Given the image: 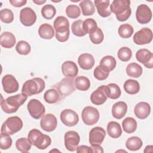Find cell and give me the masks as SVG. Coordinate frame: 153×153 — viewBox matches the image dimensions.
I'll return each instance as SVG.
<instances>
[{
    "mask_svg": "<svg viewBox=\"0 0 153 153\" xmlns=\"http://www.w3.org/2000/svg\"><path fill=\"white\" fill-rule=\"evenodd\" d=\"M129 0H114L110 5L111 12L116 15L117 19L120 22L127 20L131 13Z\"/></svg>",
    "mask_w": 153,
    "mask_h": 153,
    "instance_id": "1",
    "label": "cell"
},
{
    "mask_svg": "<svg viewBox=\"0 0 153 153\" xmlns=\"http://www.w3.org/2000/svg\"><path fill=\"white\" fill-rule=\"evenodd\" d=\"M27 96L20 93L10 96L1 102V106L3 111L7 114L16 112L19 108L22 106L27 100Z\"/></svg>",
    "mask_w": 153,
    "mask_h": 153,
    "instance_id": "2",
    "label": "cell"
},
{
    "mask_svg": "<svg viewBox=\"0 0 153 153\" xmlns=\"http://www.w3.org/2000/svg\"><path fill=\"white\" fill-rule=\"evenodd\" d=\"M56 38L61 42H66L69 36V22L65 16H58L53 23Z\"/></svg>",
    "mask_w": 153,
    "mask_h": 153,
    "instance_id": "3",
    "label": "cell"
},
{
    "mask_svg": "<svg viewBox=\"0 0 153 153\" xmlns=\"http://www.w3.org/2000/svg\"><path fill=\"white\" fill-rule=\"evenodd\" d=\"M27 139L32 145L39 149H46L51 143V139L49 136L42 134L36 128L32 129L29 132Z\"/></svg>",
    "mask_w": 153,
    "mask_h": 153,
    "instance_id": "4",
    "label": "cell"
},
{
    "mask_svg": "<svg viewBox=\"0 0 153 153\" xmlns=\"http://www.w3.org/2000/svg\"><path fill=\"white\" fill-rule=\"evenodd\" d=\"M45 86V82L42 78L39 77L33 78L27 80L23 84L22 92L27 96H31L41 93L44 90Z\"/></svg>",
    "mask_w": 153,
    "mask_h": 153,
    "instance_id": "5",
    "label": "cell"
},
{
    "mask_svg": "<svg viewBox=\"0 0 153 153\" xmlns=\"http://www.w3.org/2000/svg\"><path fill=\"white\" fill-rule=\"evenodd\" d=\"M23 127V121L17 116L8 117L2 124L1 133L13 135L20 131Z\"/></svg>",
    "mask_w": 153,
    "mask_h": 153,
    "instance_id": "6",
    "label": "cell"
},
{
    "mask_svg": "<svg viewBox=\"0 0 153 153\" xmlns=\"http://www.w3.org/2000/svg\"><path fill=\"white\" fill-rule=\"evenodd\" d=\"M54 88L59 91L62 99L72 94L75 89L73 78L68 77L63 78L59 82L54 85Z\"/></svg>",
    "mask_w": 153,
    "mask_h": 153,
    "instance_id": "7",
    "label": "cell"
},
{
    "mask_svg": "<svg viewBox=\"0 0 153 153\" xmlns=\"http://www.w3.org/2000/svg\"><path fill=\"white\" fill-rule=\"evenodd\" d=\"M81 117L84 124L87 126H92L97 123L100 114L96 108L93 106H86L82 111Z\"/></svg>",
    "mask_w": 153,
    "mask_h": 153,
    "instance_id": "8",
    "label": "cell"
},
{
    "mask_svg": "<svg viewBox=\"0 0 153 153\" xmlns=\"http://www.w3.org/2000/svg\"><path fill=\"white\" fill-rule=\"evenodd\" d=\"M27 108L30 115L34 119L38 120L45 112V109L42 103L37 99H32L27 103Z\"/></svg>",
    "mask_w": 153,
    "mask_h": 153,
    "instance_id": "9",
    "label": "cell"
},
{
    "mask_svg": "<svg viewBox=\"0 0 153 153\" xmlns=\"http://www.w3.org/2000/svg\"><path fill=\"white\" fill-rule=\"evenodd\" d=\"M152 39V32L148 27H143L136 32L133 36V41L137 45L150 43Z\"/></svg>",
    "mask_w": 153,
    "mask_h": 153,
    "instance_id": "10",
    "label": "cell"
},
{
    "mask_svg": "<svg viewBox=\"0 0 153 153\" xmlns=\"http://www.w3.org/2000/svg\"><path fill=\"white\" fill-rule=\"evenodd\" d=\"M60 118L62 123L68 127L75 126L79 121V117L76 112L70 109L63 110L60 113Z\"/></svg>",
    "mask_w": 153,
    "mask_h": 153,
    "instance_id": "11",
    "label": "cell"
},
{
    "mask_svg": "<svg viewBox=\"0 0 153 153\" xmlns=\"http://www.w3.org/2000/svg\"><path fill=\"white\" fill-rule=\"evenodd\" d=\"M152 11L146 4L139 5L136 10V18L139 23L143 25L148 23L152 19Z\"/></svg>",
    "mask_w": 153,
    "mask_h": 153,
    "instance_id": "12",
    "label": "cell"
},
{
    "mask_svg": "<svg viewBox=\"0 0 153 153\" xmlns=\"http://www.w3.org/2000/svg\"><path fill=\"white\" fill-rule=\"evenodd\" d=\"M65 146L69 151H75L78 148L80 141V137L78 133L75 131H68L64 136Z\"/></svg>",
    "mask_w": 153,
    "mask_h": 153,
    "instance_id": "13",
    "label": "cell"
},
{
    "mask_svg": "<svg viewBox=\"0 0 153 153\" xmlns=\"http://www.w3.org/2000/svg\"><path fill=\"white\" fill-rule=\"evenodd\" d=\"M3 90L7 93H13L19 90V84L16 78L10 74L5 75L2 79Z\"/></svg>",
    "mask_w": 153,
    "mask_h": 153,
    "instance_id": "14",
    "label": "cell"
},
{
    "mask_svg": "<svg viewBox=\"0 0 153 153\" xmlns=\"http://www.w3.org/2000/svg\"><path fill=\"white\" fill-rule=\"evenodd\" d=\"M20 22L26 26H32L36 20L35 12L29 7H25L20 12Z\"/></svg>",
    "mask_w": 153,
    "mask_h": 153,
    "instance_id": "15",
    "label": "cell"
},
{
    "mask_svg": "<svg viewBox=\"0 0 153 153\" xmlns=\"http://www.w3.org/2000/svg\"><path fill=\"white\" fill-rule=\"evenodd\" d=\"M137 60L149 69L153 68V54L146 48L140 49L136 53Z\"/></svg>",
    "mask_w": 153,
    "mask_h": 153,
    "instance_id": "16",
    "label": "cell"
},
{
    "mask_svg": "<svg viewBox=\"0 0 153 153\" xmlns=\"http://www.w3.org/2000/svg\"><path fill=\"white\" fill-rule=\"evenodd\" d=\"M57 125L56 117L52 114H47L42 117L40 121L41 127L45 131H54Z\"/></svg>",
    "mask_w": 153,
    "mask_h": 153,
    "instance_id": "17",
    "label": "cell"
},
{
    "mask_svg": "<svg viewBox=\"0 0 153 153\" xmlns=\"http://www.w3.org/2000/svg\"><path fill=\"white\" fill-rule=\"evenodd\" d=\"M106 136L105 130L100 127H95L89 133V143L91 145H100Z\"/></svg>",
    "mask_w": 153,
    "mask_h": 153,
    "instance_id": "18",
    "label": "cell"
},
{
    "mask_svg": "<svg viewBox=\"0 0 153 153\" xmlns=\"http://www.w3.org/2000/svg\"><path fill=\"white\" fill-rule=\"evenodd\" d=\"M62 72L66 77L74 78L78 75V68L75 62L66 61L62 65Z\"/></svg>",
    "mask_w": 153,
    "mask_h": 153,
    "instance_id": "19",
    "label": "cell"
},
{
    "mask_svg": "<svg viewBox=\"0 0 153 153\" xmlns=\"http://www.w3.org/2000/svg\"><path fill=\"white\" fill-rule=\"evenodd\" d=\"M134 114L137 118L140 120L146 118L151 112L149 104L145 102H140L136 104L134 109Z\"/></svg>",
    "mask_w": 153,
    "mask_h": 153,
    "instance_id": "20",
    "label": "cell"
},
{
    "mask_svg": "<svg viewBox=\"0 0 153 153\" xmlns=\"http://www.w3.org/2000/svg\"><path fill=\"white\" fill-rule=\"evenodd\" d=\"M107 98L104 91V85L99 87L90 96L91 102L96 105H101L103 104L106 101Z\"/></svg>",
    "mask_w": 153,
    "mask_h": 153,
    "instance_id": "21",
    "label": "cell"
},
{
    "mask_svg": "<svg viewBox=\"0 0 153 153\" xmlns=\"http://www.w3.org/2000/svg\"><path fill=\"white\" fill-rule=\"evenodd\" d=\"M78 63L81 68L84 70H89L94 65L95 60L91 54L83 53L78 57Z\"/></svg>",
    "mask_w": 153,
    "mask_h": 153,
    "instance_id": "22",
    "label": "cell"
},
{
    "mask_svg": "<svg viewBox=\"0 0 153 153\" xmlns=\"http://www.w3.org/2000/svg\"><path fill=\"white\" fill-rule=\"evenodd\" d=\"M127 111V105L126 102L120 101L116 102L112 108V115L116 118L120 120L126 114Z\"/></svg>",
    "mask_w": 153,
    "mask_h": 153,
    "instance_id": "23",
    "label": "cell"
},
{
    "mask_svg": "<svg viewBox=\"0 0 153 153\" xmlns=\"http://www.w3.org/2000/svg\"><path fill=\"white\" fill-rule=\"evenodd\" d=\"M110 2L109 0H95L94 4L96 7L97 13L102 17L109 16L112 12L110 10Z\"/></svg>",
    "mask_w": 153,
    "mask_h": 153,
    "instance_id": "24",
    "label": "cell"
},
{
    "mask_svg": "<svg viewBox=\"0 0 153 153\" xmlns=\"http://www.w3.org/2000/svg\"><path fill=\"white\" fill-rule=\"evenodd\" d=\"M15 36L10 32H4L0 36V44L5 48H11L16 44Z\"/></svg>",
    "mask_w": 153,
    "mask_h": 153,
    "instance_id": "25",
    "label": "cell"
},
{
    "mask_svg": "<svg viewBox=\"0 0 153 153\" xmlns=\"http://www.w3.org/2000/svg\"><path fill=\"white\" fill-rule=\"evenodd\" d=\"M104 91L107 97L111 99L119 98L121 94L120 87L115 83H111L107 85H104Z\"/></svg>",
    "mask_w": 153,
    "mask_h": 153,
    "instance_id": "26",
    "label": "cell"
},
{
    "mask_svg": "<svg viewBox=\"0 0 153 153\" xmlns=\"http://www.w3.org/2000/svg\"><path fill=\"white\" fill-rule=\"evenodd\" d=\"M116 65V60L113 56H106L101 59L99 66L103 70L109 72L115 69Z\"/></svg>",
    "mask_w": 153,
    "mask_h": 153,
    "instance_id": "27",
    "label": "cell"
},
{
    "mask_svg": "<svg viewBox=\"0 0 153 153\" xmlns=\"http://www.w3.org/2000/svg\"><path fill=\"white\" fill-rule=\"evenodd\" d=\"M38 33L41 38L51 39L54 35V30L51 25L48 23L41 25L38 29Z\"/></svg>",
    "mask_w": 153,
    "mask_h": 153,
    "instance_id": "28",
    "label": "cell"
},
{
    "mask_svg": "<svg viewBox=\"0 0 153 153\" xmlns=\"http://www.w3.org/2000/svg\"><path fill=\"white\" fill-rule=\"evenodd\" d=\"M44 99L47 103L53 104L60 102L62 97L59 91L54 88L49 89L45 92Z\"/></svg>",
    "mask_w": 153,
    "mask_h": 153,
    "instance_id": "29",
    "label": "cell"
},
{
    "mask_svg": "<svg viewBox=\"0 0 153 153\" xmlns=\"http://www.w3.org/2000/svg\"><path fill=\"white\" fill-rule=\"evenodd\" d=\"M107 133L112 138H118L122 134V130L120 124L116 121H110L107 126Z\"/></svg>",
    "mask_w": 153,
    "mask_h": 153,
    "instance_id": "30",
    "label": "cell"
},
{
    "mask_svg": "<svg viewBox=\"0 0 153 153\" xmlns=\"http://www.w3.org/2000/svg\"><path fill=\"white\" fill-rule=\"evenodd\" d=\"M123 87L125 91L130 94H137L140 90V85L138 81L131 79L126 80Z\"/></svg>",
    "mask_w": 153,
    "mask_h": 153,
    "instance_id": "31",
    "label": "cell"
},
{
    "mask_svg": "<svg viewBox=\"0 0 153 153\" xmlns=\"http://www.w3.org/2000/svg\"><path fill=\"white\" fill-rule=\"evenodd\" d=\"M74 86L75 88L81 91H86L90 87V81L88 78L84 76H76L74 81Z\"/></svg>",
    "mask_w": 153,
    "mask_h": 153,
    "instance_id": "32",
    "label": "cell"
},
{
    "mask_svg": "<svg viewBox=\"0 0 153 153\" xmlns=\"http://www.w3.org/2000/svg\"><path fill=\"white\" fill-rule=\"evenodd\" d=\"M88 34L91 41L94 44H99L103 40L104 35L103 31L97 26L92 29Z\"/></svg>",
    "mask_w": 153,
    "mask_h": 153,
    "instance_id": "33",
    "label": "cell"
},
{
    "mask_svg": "<svg viewBox=\"0 0 153 153\" xmlns=\"http://www.w3.org/2000/svg\"><path fill=\"white\" fill-rule=\"evenodd\" d=\"M126 73L128 76L133 78H138L142 74V68L136 63H131L126 68Z\"/></svg>",
    "mask_w": 153,
    "mask_h": 153,
    "instance_id": "34",
    "label": "cell"
},
{
    "mask_svg": "<svg viewBox=\"0 0 153 153\" xmlns=\"http://www.w3.org/2000/svg\"><path fill=\"white\" fill-rule=\"evenodd\" d=\"M143 143L140 138L137 136L129 137L126 142V148L132 151L139 150L142 146Z\"/></svg>",
    "mask_w": 153,
    "mask_h": 153,
    "instance_id": "35",
    "label": "cell"
},
{
    "mask_svg": "<svg viewBox=\"0 0 153 153\" xmlns=\"http://www.w3.org/2000/svg\"><path fill=\"white\" fill-rule=\"evenodd\" d=\"M122 127L127 133H134L137 128V122L132 117H127L122 122Z\"/></svg>",
    "mask_w": 153,
    "mask_h": 153,
    "instance_id": "36",
    "label": "cell"
},
{
    "mask_svg": "<svg viewBox=\"0 0 153 153\" xmlns=\"http://www.w3.org/2000/svg\"><path fill=\"white\" fill-rule=\"evenodd\" d=\"M79 6L84 16H91L95 12L94 5L91 1L83 0L79 3Z\"/></svg>",
    "mask_w": 153,
    "mask_h": 153,
    "instance_id": "37",
    "label": "cell"
},
{
    "mask_svg": "<svg viewBox=\"0 0 153 153\" xmlns=\"http://www.w3.org/2000/svg\"><path fill=\"white\" fill-rule=\"evenodd\" d=\"M32 144L25 137H21L17 139L16 142V147L17 149L22 152H27L31 148Z\"/></svg>",
    "mask_w": 153,
    "mask_h": 153,
    "instance_id": "38",
    "label": "cell"
},
{
    "mask_svg": "<svg viewBox=\"0 0 153 153\" xmlns=\"http://www.w3.org/2000/svg\"><path fill=\"white\" fill-rule=\"evenodd\" d=\"M133 27L128 23L120 25L118 30L119 35L123 38H128L131 37L133 33Z\"/></svg>",
    "mask_w": 153,
    "mask_h": 153,
    "instance_id": "39",
    "label": "cell"
},
{
    "mask_svg": "<svg viewBox=\"0 0 153 153\" xmlns=\"http://www.w3.org/2000/svg\"><path fill=\"white\" fill-rule=\"evenodd\" d=\"M56 8L51 4L45 5L41 9V14L42 17L47 20L52 19L56 15Z\"/></svg>",
    "mask_w": 153,
    "mask_h": 153,
    "instance_id": "40",
    "label": "cell"
},
{
    "mask_svg": "<svg viewBox=\"0 0 153 153\" xmlns=\"http://www.w3.org/2000/svg\"><path fill=\"white\" fill-rule=\"evenodd\" d=\"M83 22L81 20H77L74 22L71 26V29L72 33L79 37L84 36L86 35L82 28Z\"/></svg>",
    "mask_w": 153,
    "mask_h": 153,
    "instance_id": "41",
    "label": "cell"
},
{
    "mask_svg": "<svg viewBox=\"0 0 153 153\" xmlns=\"http://www.w3.org/2000/svg\"><path fill=\"white\" fill-rule=\"evenodd\" d=\"M16 50L20 54L27 55L30 52L31 47L27 42L25 41H20L17 42L16 46Z\"/></svg>",
    "mask_w": 153,
    "mask_h": 153,
    "instance_id": "42",
    "label": "cell"
},
{
    "mask_svg": "<svg viewBox=\"0 0 153 153\" xmlns=\"http://www.w3.org/2000/svg\"><path fill=\"white\" fill-rule=\"evenodd\" d=\"M117 56L121 61L127 62L131 59L132 56V52L128 47H123L118 50Z\"/></svg>",
    "mask_w": 153,
    "mask_h": 153,
    "instance_id": "43",
    "label": "cell"
},
{
    "mask_svg": "<svg viewBox=\"0 0 153 153\" xmlns=\"http://www.w3.org/2000/svg\"><path fill=\"white\" fill-rule=\"evenodd\" d=\"M0 19L5 23H10L14 20V14L10 9H2L0 11Z\"/></svg>",
    "mask_w": 153,
    "mask_h": 153,
    "instance_id": "44",
    "label": "cell"
},
{
    "mask_svg": "<svg viewBox=\"0 0 153 153\" xmlns=\"http://www.w3.org/2000/svg\"><path fill=\"white\" fill-rule=\"evenodd\" d=\"M12 145V139L10 134L1 133L0 136V148L2 150L8 149Z\"/></svg>",
    "mask_w": 153,
    "mask_h": 153,
    "instance_id": "45",
    "label": "cell"
},
{
    "mask_svg": "<svg viewBox=\"0 0 153 153\" xmlns=\"http://www.w3.org/2000/svg\"><path fill=\"white\" fill-rule=\"evenodd\" d=\"M66 14L71 19H76L79 17L81 10L76 5H69L66 8Z\"/></svg>",
    "mask_w": 153,
    "mask_h": 153,
    "instance_id": "46",
    "label": "cell"
},
{
    "mask_svg": "<svg viewBox=\"0 0 153 153\" xmlns=\"http://www.w3.org/2000/svg\"><path fill=\"white\" fill-rule=\"evenodd\" d=\"M109 72L103 70L100 66H97L94 70V76L96 79L99 81H103L106 79L109 76Z\"/></svg>",
    "mask_w": 153,
    "mask_h": 153,
    "instance_id": "47",
    "label": "cell"
},
{
    "mask_svg": "<svg viewBox=\"0 0 153 153\" xmlns=\"http://www.w3.org/2000/svg\"><path fill=\"white\" fill-rule=\"evenodd\" d=\"M97 26V23L93 19H87L82 23V28L86 34L88 33L92 29Z\"/></svg>",
    "mask_w": 153,
    "mask_h": 153,
    "instance_id": "48",
    "label": "cell"
},
{
    "mask_svg": "<svg viewBox=\"0 0 153 153\" xmlns=\"http://www.w3.org/2000/svg\"><path fill=\"white\" fill-rule=\"evenodd\" d=\"M76 152L78 153H91L93 152V150L91 147L86 145H81L79 146H78V148H76Z\"/></svg>",
    "mask_w": 153,
    "mask_h": 153,
    "instance_id": "49",
    "label": "cell"
},
{
    "mask_svg": "<svg viewBox=\"0 0 153 153\" xmlns=\"http://www.w3.org/2000/svg\"><path fill=\"white\" fill-rule=\"evenodd\" d=\"M10 3L14 7H20L27 3L26 0H10Z\"/></svg>",
    "mask_w": 153,
    "mask_h": 153,
    "instance_id": "50",
    "label": "cell"
},
{
    "mask_svg": "<svg viewBox=\"0 0 153 153\" xmlns=\"http://www.w3.org/2000/svg\"><path fill=\"white\" fill-rule=\"evenodd\" d=\"M91 148L93 150V152H103L104 151L100 145H91Z\"/></svg>",
    "mask_w": 153,
    "mask_h": 153,
    "instance_id": "51",
    "label": "cell"
},
{
    "mask_svg": "<svg viewBox=\"0 0 153 153\" xmlns=\"http://www.w3.org/2000/svg\"><path fill=\"white\" fill-rule=\"evenodd\" d=\"M33 2L35 3L37 5H41L46 2L45 0H33Z\"/></svg>",
    "mask_w": 153,
    "mask_h": 153,
    "instance_id": "52",
    "label": "cell"
},
{
    "mask_svg": "<svg viewBox=\"0 0 153 153\" xmlns=\"http://www.w3.org/2000/svg\"><path fill=\"white\" fill-rule=\"evenodd\" d=\"M54 151H57V152H60L59 151H58V150H57V149H54V150H51V151H50V152H54Z\"/></svg>",
    "mask_w": 153,
    "mask_h": 153,
    "instance_id": "53",
    "label": "cell"
}]
</instances>
